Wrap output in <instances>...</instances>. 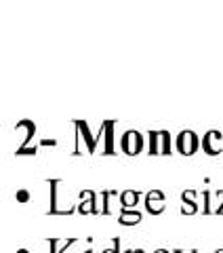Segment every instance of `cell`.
<instances>
[{"label": "cell", "instance_id": "6", "mask_svg": "<svg viewBox=\"0 0 223 253\" xmlns=\"http://www.w3.org/2000/svg\"><path fill=\"white\" fill-rule=\"evenodd\" d=\"M194 199H196V192H194V190H187V192L181 194V201L186 203V207H181L183 215H189V213H196V211H198V203H196Z\"/></svg>", "mask_w": 223, "mask_h": 253}, {"label": "cell", "instance_id": "4", "mask_svg": "<svg viewBox=\"0 0 223 253\" xmlns=\"http://www.w3.org/2000/svg\"><path fill=\"white\" fill-rule=\"evenodd\" d=\"M146 207H148V211L152 213V215H160V213L164 211V207H166L164 192H160V190H152V192H148L146 194Z\"/></svg>", "mask_w": 223, "mask_h": 253}, {"label": "cell", "instance_id": "2", "mask_svg": "<svg viewBox=\"0 0 223 253\" xmlns=\"http://www.w3.org/2000/svg\"><path fill=\"white\" fill-rule=\"evenodd\" d=\"M200 146H202V141L198 139V135H196L194 131L186 129V131H181L179 135H177V150H179V154H183V156L196 154Z\"/></svg>", "mask_w": 223, "mask_h": 253}, {"label": "cell", "instance_id": "1", "mask_svg": "<svg viewBox=\"0 0 223 253\" xmlns=\"http://www.w3.org/2000/svg\"><path fill=\"white\" fill-rule=\"evenodd\" d=\"M143 146H146V139H143V135L139 131H124L122 133V139H120V148H122V152L124 154H129V156H135V154H139Z\"/></svg>", "mask_w": 223, "mask_h": 253}, {"label": "cell", "instance_id": "10", "mask_svg": "<svg viewBox=\"0 0 223 253\" xmlns=\"http://www.w3.org/2000/svg\"><path fill=\"white\" fill-rule=\"evenodd\" d=\"M28 199H30V192H28V190H19V192H17V201H19V203H28Z\"/></svg>", "mask_w": 223, "mask_h": 253}, {"label": "cell", "instance_id": "9", "mask_svg": "<svg viewBox=\"0 0 223 253\" xmlns=\"http://www.w3.org/2000/svg\"><path fill=\"white\" fill-rule=\"evenodd\" d=\"M217 194H219V199H221V201L213 207V213H217V215H223V190H217Z\"/></svg>", "mask_w": 223, "mask_h": 253}, {"label": "cell", "instance_id": "5", "mask_svg": "<svg viewBox=\"0 0 223 253\" xmlns=\"http://www.w3.org/2000/svg\"><path fill=\"white\" fill-rule=\"evenodd\" d=\"M223 139V133H219V131H209L206 135L202 137V150L209 156H217V154H221L223 150H221V144L219 141Z\"/></svg>", "mask_w": 223, "mask_h": 253}, {"label": "cell", "instance_id": "7", "mask_svg": "<svg viewBox=\"0 0 223 253\" xmlns=\"http://www.w3.org/2000/svg\"><path fill=\"white\" fill-rule=\"evenodd\" d=\"M118 221L122 226H133L141 221V213L139 211H131V209H120V215H118Z\"/></svg>", "mask_w": 223, "mask_h": 253}, {"label": "cell", "instance_id": "8", "mask_svg": "<svg viewBox=\"0 0 223 253\" xmlns=\"http://www.w3.org/2000/svg\"><path fill=\"white\" fill-rule=\"evenodd\" d=\"M139 199V192L135 190H124L120 194V203H122V209H129V207H135V203Z\"/></svg>", "mask_w": 223, "mask_h": 253}, {"label": "cell", "instance_id": "3", "mask_svg": "<svg viewBox=\"0 0 223 253\" xmlns=\"http://www.w3.org/2000/svg\"><path fill=\"white\" fill-rule=\"evenodd\" d=\"M171 135L169 131H152L149 133V154H171Z\"/></svg>", "mask_w": 223, "mask_h": 253}, {"label": "cell", "instance_id": "11", "mask_svg": "<svg viewBox=\"0 0 223 253\" xmlns=\"http://www.w3.org/2000/svg\"><path fill=\"white\" fill-rule=\"evenodd\" d=\"M106 253H118V245H116V251H114V249H108Z\"/></svg>", "mask_w": 223, "mask_h": 253}]
</instances>
